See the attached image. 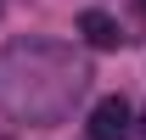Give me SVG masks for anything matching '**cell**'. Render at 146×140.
I'll return each instance as SVG.
<instances>
[{
    "mask_svg": "<svg viewBox=\"0 0 146 140\" xmlns=\"http://www.w3.org/2000/svg\"><path fill=\"white\" fill-rule=\"evenodd\" d=\"M129 129H135V112L124 95H101L90 106V140H129Z\"/></svg>",
    "mask_w": 146,
    "mask_h": 140,
    "instance_id": "cell-1",
    "label": "cell"
},
{
    "mask_svg": "<svg viewBox=\"0 0 146 140\" xmlns=\"http://www.w3.org/2000/svg\"><path fill=\"white\" fill-rule=\"evenodd\" d=\"M79 34L90 39L96 51H118V39H124V28H118V17H107V11H84V17H79Z\"/></svg>",
    "mask_w": 146,
    "mask_h": 140,
    "instance_id": "cell-2",
    "label": "cell"
},
{
    "mask_svg": "<svg viewBox=\"0 0 146 140\" xmlns=\"http://www.w3.org/2000/svg\"><path fill=\"white\" fill-rule=\"evenodd\" d=\"M141 135H146V118H141Z\"/></svg>",
    "mask_w": 146,
    "mask_h": 140,
    "instance_id": "cell-3",
    "label": "cell"
},
{
    "mask_svg": "<svg viewBox=\"0 0 146 140\" xmlns=\"http://www.w3.org/2000/svg\"><path fill=\"white\" fill-rule=\"evenodd\" d=\"M141 6H146V0H141Z\"/></svg>",
    "mask_w": 146,
    "mask_h": 140,
    "instance_id": "cell-4",
    "label": "cell"
}]
</instances>
